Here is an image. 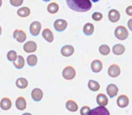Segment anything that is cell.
Masks as SVG:
<instances>
[{
  "label": "cell",
  "instance_id": "6da1fadb",
  "mask_svg": "<svg viewBox=\"0 0 132 115\" xmlns=\"http://www.w3.org/2000/svg\"><path fill=\"white\" fill-rule=\"evenodd\" d=\"M71 10L77 12H86L92 9L91 0H66Z\"/></svg>",
  "mask_w": 132,
  "mask_h": 115
},
{
  "label": "cell",
  "instance_id": "7a4b0ae2",
  "mask_svg": "<svg viewBox=\"0 0 132 115\" xmlns=\"http://www.w3.org/2000/svg\"><path fill=\"white\" fill-rule=\"evenodd\" d=\"M114 35L117 39L120 40V41H124L129 37V31L127 28H125L123 25H118L115 29Z\"/></svg>",
  "mask_w": 132,
  "mask_h": 115
},
{
  "label": "cell",
  "instance_id": "3957f363",
  "mask_svg": "<svg viewBox=\"0 0 132 115\" xmlns=\"http://www.w3.org/2000/svg\"><path fill=\"white\" fill-rule=\"evenodd\" d=\"M62 76L65 80H68V81L73 80L76 76L75 68L72 66H67L66 67H64L63 71H62Z\"/></svg>",
  "mask_w": 132,
  "mask_h": 115
},
{
  "label": "cell",
  "instance_id": "277c9868",
  "mask_svg": "<svg viewBox=\"0 0 132 115\" xmlns=\"http://www.w3.org/2000/svg\"><path fill=\"white\" fill-rule=\"evenodd\" d=\"M42 29V24L38 21H34L29 25V32L32 36H37L40 34Z\"/></svg>",
  "mask_w": 132,
  "mask_h": 115
},
{
  "label": "cell",
  "instance_id": "5b68a950",
  "mask_svg": "<svg viewBox=\"0 0 132 115\" xmlns=\"http://www.w3.org/2000/svg\"><path fill=\"white\" fill-rule=\"evenodd\" d=\"M54 28L56 31L62 32L68 28V22L64 19H57L54 22Z\"/></svg>",
  "mask_w": 132,
  "mask_h": 115
},
{
  "label": "cell",
  "instance_id": "8992f818",
  "mask_svg": "<svg viewBox=\"0 0 132 115\" xmlns=\"http://www.w3.org/2000/svg\"><path fill=\"white\" fill-rule=\"evenodd\" d=\"M13 38L16 39L18 42H23L26 41L27 35L23 29H15L13 32Z\"/></svg>",
  "mask_w": 132,
  "mask_h": 115
},
{
  "label": "cell",
  "instance_id": "52a82bcc",
  "mask_svg": "<svg viewBox=\"0 0 132 115\" xmlns=\"http://www.w3.org/2000/svg\"><path fill=\"white\" fill-rule=\"evenodd\" d=\"M121 74V69L120 67L118 64H111L108 68V74L109 76L112 77V78H116L120 75Z\"/></svg>",
  "mask_w": 132,
  "mask_h": 115
},
{
  "label": "cell",
  "instance_id": "ba28073f",
  "mask_svg": "<svg viewBox=\"0 0 132 115\" xmlns=\"http://www.w3.org/2000/svg\"><path fill=\"white\" fill-rule=\"evenodd\" d=\"M89 115H111V114H110L109 110L105 106H99L98 107L92 109Z\"/></svg>",
  "mask_w": 132,
  "mask_h": 115
},
{
  "label": "cell",
  "instance_id": "9c48e42d",
  "mask_svg": "<svg viewBox=\"0 0 132 115\" xmlns=\"http://www.w3.org/2000/svg\"><path fill=\"white\" fill-rule=\"evenodd\" d=\"M129 97L125 95V94H121L118 97V99H117V104L119 107L121 108H125L129 106Z\"/></svg>",
  "mask_w": 132,
  "mask_h": 115
},
{
  "label": "cell",
  "instance_id": "30bf717a",
  "mask_svg": "<svg viewBox=\"0 0 132 115\" xmlns=\"http://www.w3.org/2000/svg\"><path fill=\"white\" fill-rule=\"evenodd\" d=\"M120 17H121V15L119 13V11L118 10H115V9H111L109 11V13H108V18H109V21H111V22H117L120 20Z\"/></svg>",
  "mask_w": 132,
  "mask_h": 115
},
{
  "label": "cell",
  "instance_id": "8fae6325",
  "mask_svg": "<svg viewBox=\"0 0 132 115\" xmlns=\"http://www.w3.org/2000/svg\"><path fill=\"white\" fill-rule=\"evenodd\" d=\"M118 91H119L118 87H117L115 84H112V83L109 84L106 87V93L111 99H112V98H114V97H116L117 95H118Z\"/></svg>",
  "mask_w": 132,
  "mask_h": 115
},
{
  "label": "cell",
  "instance_id": "7c38bea8",
  "mask_svg": "<svg viewBox=\"0 0 132 115\" xmlns=\"http://www.w3.org/2000/svg\"><path fill=\"white\" fill-rule=\"evenodd\" d=\"M37 49V45L36 43V42L34 41H29L27 42L25 44L23 45V50L26 53H34L36 52Z\"/></svg>",
  "mask_w": 132,
  "mask_h": 115
},
{
  "label": "cell",
  "instance_id": "4fadbf2b",
  "mask_svg": "<svg viewBox=\"0 0 132 115\" xmlns=\"http://www.w3.org/2000/svg\"><path fill=\"white\" fill-rule=\"evenodd\" d=\"M61 53L65 57H69L73 56L74 53V48L72 45H65L61 49Z\"/></svg>",
  "mask_w": 132,
  "mask_h": 115
},
{
  "label": "cell",
  "instance_id": "5bb4252c",
  "mask_svg": "<svg viewBox=\"0 0 132 115\" xmlns=\"http://www.w3.org/2000/svg\"><path fill=\"white\" fill-rule=\"evenodd\" d=\"M42 97H43V92L40 88H34L31 92V98L34 101L38 102L42 101Z\"/></svg>",
  "mask_w": 132,
  "mask_h": 115
},
{
  "label": "cell",
  "instance_id": "9a60e30c",
  "mask_svg": "<svg viewBox=\"0 0 132 115\" xmlns=\"http://www.w3.org/2000/svg\"><path fill=\"white\" fill-rule=\"evenodd\" d=\"M91 68L93 73H99L103 68V63L100 60H94L91 63Z\"/></svg>",
  "mask_w": 132,
  "mask_h": 115
},
{
  "label": "cell",
  "instance_id": "2e32d148",
  "mask_svg": "<svg viewBox=\"0 0 132 115\" xmlns=\"http://www.w3.org/2000/svg\"><path fill=\"white\" fill-rule=\"evenodd\" d=\"M16 107L18 110H20V111H23V110H25L26 107H27L26 99L22 96L18 97L16 101Z\"/></svg>",
  "mask_w": 132,
  "mask_h": 115
},
{
  "label": "cell",
  "instance_id": "e0dca14e",
  "mask_svg": "<svg viewBox=\"0 0 132 115\" xmlns=\"http://www.w3.org/2000/svg\"><path fill=\"white\" fill-rule=\"evenodd\" d=\"M42 36H43V38L45 39L48 42H54V36L53 32H52V30L50 29L46 28L45 29H43V31H42Z\"/></svg>",
  "mask_w": 132,
  "mask_h": 115
},
{
  "label": "cell",
  "instance_id": "ac0fdd59",
  "mask_svg": "<svg viewBox=\"0 0 132 115\" xmlns=\"http://www.w3.org/2000/svg\"><path fill=\"white\" fill-rule=\"evenodd\" d=\"M11 106H12L11 101L9 98H7V97H4V98L2 99L1 101H0V107H1V109L4 110V111L10 110Z\"/></svg>",
  "mask_w": 132,
  "mask_h": 115
},
{
  "label": "cell",
  "instance_id": "d6986e66",
  "mask_svg": "<svg viewBox=\"0 0 132 115\" xmlns=\"http://www.w3.org/2000/svg\"><path fill=\"white\" fill-rule=\"evenodd\" d=\"M96 101L99 106H105L108 104V97H107L104 94H98L97 95Z\"/></svg>",
  "mask_w": 132,
  "mask_h": 115
},
{
  "label": "cell",
  "instance_id": "ffe728a7",
  "mask_svg": "<svg viewBox=\"0 0 132 115\" xmlns=\"http://www.w3.org/2000/svg\"><path fill=\"white\" fill-rule=\"evenodd\" d=\"M66 107L68 111H70L72 112H75L76 111H78V109H79L78 104L76 103V101H73V99H68V101L66 102Z\"/></svg>",
  "mask_w": 132,
  "mask_h": 115
},
{
  "label": "cell",
  "instance_id": "44dd1931",
  "mask_svg": "<svg viewBox=\"0 0 132 115\" xmlns=\"http://www.w3.org/2000/svg\"><path fill=\"white\" fill-rule=\"evenodd\" d=\"M94 32V25L92 22H86L83 27V33L86 36H91Z\"/></svg>",
  "mask_w": 132,
  "mask_h": 115
},
{
  "label": "cell",
  "instance_id": "7402d4cb",
  "mask_svg": "<svg viewBox=\"0 0 132 115\" xmlns=\"http://www.w3.org/2000/svg\"><path fill=\"white\" fill-rule=\"evenodd\" d=\"M124 52H125V48L123 44H116L113 46L112 48V53L115 55V56H121L123 55Z\"/></svg>",
  "mask_w": 132,
  "mask_h": 115
},
{
  "label": "cell",
  "instance_id": "603a6c76",
  "mask_svg": "<svg viewBox=\"0 0 132 115\" xmlns=\"http://www.w3.org/2000/svg\"><path fill=\"white\" fill-rule=\"evenodd\" d=\"M17 15L20 17H28L30 15V9L29 7H21L19 8V10L17 11Z\"/></svg>",
  "mask_w": 132,
  "mask_h": 115
},
{
  "label": "cell",
  "instance_id": "cb8c5ba5",
  "mask_svg": "<svg viewBox=\"0 0 132 115\" xmlns=\"http://www.w3.org/2000/svg\"><path fill=\"white\" fill-rule=\"evenodd\" d=\"M88 88L93 92H96V91H98L99 88H100V85L98 81H94V80H89L88 81Z\"/></svg>",
  "mask_w": 132,
  "mask_h": 115
},
{
  "label": "cell",
  "instance_id": "d4e9b609",
  "mask_svg": "<svg viewBox=\"0 0 132 115\" xmlns=\"http://www.w3.org/2000/svg\"><path fill=\"white\" fill-rule=\"evenodd\" d=\"M28 85H29L28 81H27L25 78H23V77H21V78H18V79L16 80V87H18V88H20V89L26 88V87H28Z\"/></svg>",
  "mask_w": 132,
  "mask_h": 115
},
{
  "label": "cell",
  "instance_id": "484cf974",
  "mask_svg": "<svg viewBox=\"0 0 132 115\" xmlns=\"http://www.w3.org/2000/svg\"><path fill=\"white\" fill-rule=\"evenodd\" d=\"M13 64H14V66H15L16 68L21 69V68H23V67H24V64H25V60H24V58L22 56H18L16 61L13 62Z\"/></svg>",
  "mask_w": 132,
  "mask_h": 115
},
{
  "label": "cell",
  "instance_id": "4316f807",
  "mask_svg": "<svg viewBox=\"0 0 132 115\" xmlns=\"http://www.w3.org/2000/svg\"><path fill=\"white\" fill-rule=\"evenodd\" d=\"M47 9H48V11L50 14H56L59 11V4L55 2H53V3H50L48 4Z\"/></svg>",
  "mask_w": 132,
  "mask_h": 115
},
{
  "label": "cell",
  "instance_id": "83f0119b",
  "mask_svg": "<svg viewBox=\"0 0 132 115\" xmlns=\"http://www.w3.org/2000/svg\"><path fill=\"white\" fill-rule=\"evenodd\" d=\"M37 62H38V58L36 55H30L27 57V63H28L29 66L30 67H35L37 64Z\"/></svg>",
  "mask_w": 132,
  "mask_h": 115
},
{
  "label": "cell",
  "instance_id": "f1b7e54d",
  "mask_svg": "<svg viewBox=\"0 0 132 115\" xmlns=\"http://www.w3.org/2000/svg\"><path fill=\"white\" fill-rule=\"evenodd\" d=\"M98 51L102 56H108L111 52V48L106 44H103L101 46H99L98 48Z\"/></svg>",
  "mask_w": 132,
  "mask_h": 115
},
{
  "label": "cell",
  "instance_id": "f546056e",
  "mask_svg": "<svg viewBox=\"0 0 132 115\" xmlns=\"http://www.w3.org/2000/svg\"><path fill=\"white\" fill-rule=\"evenodd\" d=\"M17 56H17L16 52L15 50L9 51L8 54H7V59H8L9 62H14L15 61H16Z\"/></svg>",
  "mask_w": 132,
  "mask_h": 115
},
{
  "label": "cell",
  "instance_id": "4dcf8cb0",
  "mask_svg": "<svg viewBox=\"0 0 132 115\" xmlns=\"http://www.w3.org/2000/svg\"><path fill=\"white\" fill-rule=\"evenodd\" d=\"M92 18H93V20H94V21L99 22L103 18V14L100 13V12H94V13H93V15H92Z\"/></svg>",
  "mask_w": 132,
  "mask_h": 115
},
{
  "label": "cell",
  "instance_id": "1f68e13d",
  "mask_svg": "<svg viewBox=\"0 0 132 115\" xmlns=\"http://www.w3.org/2000/svg\"><path fill=\"white\" fill-rule=\"evenodd\" d=\"M91 108L89 106H84L81 107L80 109V115H89V113H90L91 112Z\"/></svg>",
  "mask_w": 132,
  "mask_h": 115
},
{
  "label": "cell",
  "instance_id": "d6a6232c",
  "mask_svg": "<svg viewBox=\"0 0 132 115\" xmlns=\"http://www.w3.org/2000/svg\"><path fill=\"white\" fill-rule=\"evenodd\" d=\"M10 3L12 6L19 7L21 6L23 3V0H10Z\"/></svg>",
  "mask_w": 132,
  "mask_h": 115
},
{
  "label": "cell",
  "instance_id": "836d02e7",
  "mask_svg": "<svg viewBox=\"0 0 132 115\" xmlns=\"http://www.w3.org/2000/svg\"><path fill=\"white\" fill-rule=\"evenodd\" d=\"M125 12L128 16L132 17V5H129V6L127 7L126 10H125Z\"/></svg>",
  "mask_w": 132,
  "mask_h": 115
},
{
  "label": "cell",
  "instance_id": "e575fe53",
  "mask_svg": "<svg viewBox=\"0 0 132 115\" xmlns=\"http://www.w3.org/2000/svg\"><path fill=\"white\" fill-rule=\"evenodd\" d=\"M127 25H128V28L130 31H132V18L129 19L128 21V24H127Z\"/></svg>",
  "mask_w": 132,
  "mask_h": 115
},
{
  "label": "cell",
  "instance_id": "d590c367",
  "mask_svg": "<svg viewBox=\"0 0 132 115\" xmlns=\"http://www.w3.org/2000/svg\"><path fill=\"white\" fill-rule=\"evenodd\" d=\"M22 115H32V114L29 113V112H25V113H23V114H22Z\"/></svg>",
  "mask_w": 132,
  "mask_h": 115
},
{
  "label": "cell",
  "instance_id": "8d00e7d4",
  "mask_svg": "<svg viewBox=\"0 0 132 115\" xmlns=\"http://www.w3.org/2000/svg\"><path fill=\"white\" fill-rule=\"evenodd\" d=\"M91 1H93V2H94V3H98V2L99 1V0H91Z\"/></svg>",
  "mask_w": 132,
  "mask_h": 115
},
{
  "label": "cell",
  "instance_id": "74e56055",
  "mask_svg": "<svg viewBox=\"0 0 132 115\" xmlns=\"http://www.w3.org/2000/svg\"><path fill=\"white\" fill-rule=\"evenodd\" d=\"M2 4H3V0H0V7L2 6Z\"/></svg>",
  "mask_w": 132,
  "mask_h": 115
},
{
  "label": "cell",
  "instance_id": "f35d334b",
  "mask_svg": "<svg viewBox=\"0 0 132 115\" xmlns=\"http://www.w3.org/2000/svg\"><path fill=\"white\" fill-rule=\"evenodd\" d=\"M1 34H2V28H1V26H0V36H1Z\"/></svg>",
  "mask_w": 132,
  "mask_h": 115
},
{
  "label": "cell",
  "instance_id": "ab89813d",
  "mask_svg": "<svg viewBox=\"0 0 132 115\" xmlns=\"http://www.w3.org/2000/svg\"><path fill=\"white\" fill-rule=\"evenodd\" d=\"M42 1H44V2H49L50 0H42Z\"/></svg>",
  "mask_w": 132,
  "mask_h": 115
}]
</instances>
